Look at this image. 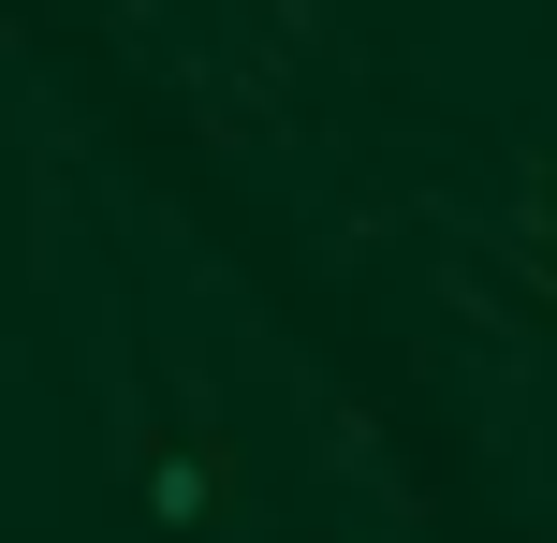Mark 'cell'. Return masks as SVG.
Wrapping results in <instances>:
<instances>
[{
    "instance_id": "cell-1",
    "label": "cell",
    "mask_w": 557,
    "mask_h": 543,
    "mask_svg": "<svg viewBox=\"0 0 557 543\" xmlns=\"http://www.w3.org/2000/svg\"><path fill=\"white\" fill-rule=\"evenodd\" d=\"M147 515L206 529V515H221V456H206V441H162V456H147Z\"/></svg>"
}]
</instances>
